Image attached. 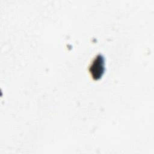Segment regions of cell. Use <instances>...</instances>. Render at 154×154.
Wrapping results in <instances>:
<instances>
[{
    "mask_svg": "<svg viewBox=\"0 0 154 154\" xmlns=\"http://www.w3.org/2000/svg\"><path fill=\"white\" fill-rule=\"evenodd\" d=\"M103 64V58L101 55H98L97 58L94 59L90 69L93 78L97 79L102 76L104 69Z\"/></svg>",
    "mask_w": 154,
    "mask_h": 154,
    "instance_id": "cell-1",
    "label": "cell"
}]
</instances>
